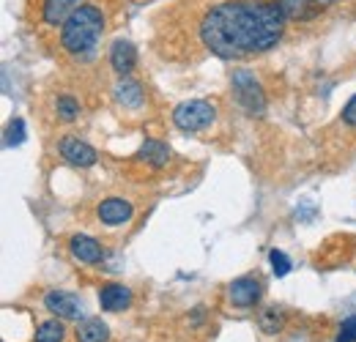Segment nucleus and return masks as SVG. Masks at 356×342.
I'll return each instance as SVG.
<instances>
[{"instance_id":"nucleus-1","label":"nucleus","mask_w":356,"mask_h":342,"mask_svg":"<svg viewBox=\"0 0 356 342\" xmlns=\"http://www.w3.org/2000/svg\"><path fill=\"white\" fill-rule=\"evenodd\" d=\"M288 14L274 0H225L200 22L203 44L225 60L266 52L282 39Z\"/></svg>"},{"instance_id":"nucleus-2","label":"nucleus","mask_w":356,"mask_h":342,"mask_svg":"<svg viewBox=\"0 0 356 342\" xmlns=\"http://www.w3.org/2000/svg\"><path fill=\"white\" fill-rule=\"evenodd\" d=\"M104 31V17L96 6H80L60 28V44L72 55L90 52Z\"/></svg>"},{"instance_id":"nucleus-3","label":"nucleus","mask_w":356,"mask_h":342,"mask_svg":"<svg viewBox=\"0 0 356 342\" xmlns=\"http://www.w3.org/2000/svg\"><path fill=\"white\" fill-rule=\"evenodd\" d=\"M217 118V110L211 101H203V99H192V101H184L173 110V124L181 131H200V129L211 127Z\"/></svg>"},{"instance_id":"nucleus-4","label":"nucleus","mask_w":356,"mask_h":342,"mask_svg":"<svg viewBox=\"0 0 356 342\" xmlns=\"http://www.w3.org/2000/svg\"><path fill=\"white\" fill-rule=\"evenodd\" d=\"M233 93H236V101L250 113V115H264L266 113V96L261 90V83L255 80V74H250L247 69H238L233 72Z\"/></svg>"},{"instance_id":"nucleus-5","label":"nucleus","mask_w":356,"mask_h":342,"mask_svg":"<svg viewBox=\"0 0 356 342\" xmlns=\"http://www.w3.org/2000/svg\"><path fill=\"white\" fill-rule=\"evenodd\" d=\"M230 301H233V307H238V309H252L261 296H264V285H261V279L258 277H238V279H233L230 282Z\"/></svg>"},{"instance_id":"nucleus-6","label":"nucleus","mask_w":356,"mask_h":342,"mask_svg":"<svg viewBox=\"0 0 356 342\" xmlns=\"http://www.w3.org/2000/svg\"><path fill=\"white\" fill-rule=\"evenodd\" d=\"M58 151H60V156L69 162V165H74V168H90V165H96V148L88 145V142H83L80 137H63L60 140V145H58Z\"/></svg>"},{"instance_id":"nucleus-7","label":"nucleus","mask_w":356,"mask_h":342,"mask_svg":"<svg viewBox=\"0 0 356 342\" xmlns=\"http://www.w3.org/2000/svg\"><path fill=\"white\" fill-rule=\"evenodd\" d=\"M44 307L52 315L66 318V320H80L83 318V307H80L77 296H72L66 291H49L44 296Z\"/></svg>"},{"instance_id":"nucleus-8","label":"nucleus","mask_w":356,"mask_h":342,"mask_svg":"<svg viewBox=\"0 0 356 342\" xmlns=\"http://www.w3.org/2000/svg\"><path fill=\"white\" fill-rule=\"evenodd\" d=\"M334 0H280L282 11L288 14V19H296V22H307L315 19L318 14H323Z\"/></svg>"},{"instance_id":"nucleus-9","label":"nucleus","mask_w":356,"mask_h":342,"mask_svg":"<svg viewBox=\"0 0 356 342\" xmlns=\"http://www.w3.org/2000/svg\"><path fill=\"white\" fill-rule=\"evenodd\" d=\"M99 304H102V309H107V312L129 309V304H132V291H129L127 285H118V282L104 285V288L99 291Z\"/></svg>"},{"instance_id":"nucleus-10","label":"nucleus","mask_w":356,"mask_h":342,"mask_svg":"<svg viewBox=\"0 0 356 342\" xmlns=\"http://www.w3.org/2000/svg\"><path fill=\"white\" fill-rule=\"evenodd\" d=\"M99 219L104 222V225H110V227H115V225H127L129 219H132V206L127 203V200H121V197H107L102 206H99Z\"/></svg>"},{"instance_id":"nucleus-11","label":"nucleus","mask_w":356,"mask_h":342,"mask_svg":"<svg viewBox=\"0 0 356 342\" xmlns=\"http://www.w3.org/2000/svg\"><path fill=\"white\" fill-rule=\"evenodd\" d=\"M137 63V49L132 42L127 39H118V42L110 47V66L118 72V74H129Z\"/></svg>"},{"instance_id":"nucleus-12","label":"nucleus","mask_w":356,"mask_h":342,"mask_svg":"<svg viewBox=\"0 0 356 342\" xmlns=\"http://www.w3.org/2000/svg\"><path fill=\"white\" fill-rule=\"evenodd\" d=\"M69 250H72V255L77 257L80 263H90V266L93 263H102V257H104L102 244L96 238H90V236H72Z\"/></svg>"},{"instance_id":"nucleus-13","label":"nucleus","mask_w":356,"mask_h":342,"mask_svg":"<svg viewBox=\"0 0 356 342\" xmlns=\"http://www.w3.org/2000/svg\"><path fill=\"white\" fill-rule=\"evenodd\" d=\"M77 8H80V0H44L42 14L47 25H58V22H66Z\"/></svg>"},{"instance_id":"nucleus-14","label":"nucleus","mask_w":356,"mask_h":342,"mask_svg":"<svg viewBox=\"0 0 356 342\" xmlns=\"http://www.w3.org/2000/svg\"><path fill=\"white\" fill-rule=\"evenodd\" d=\"M74 334H77V342H107L110 340V329H107V323L99 320V318L83 320V323L74 329Z\"/></svg>"},{"instance_id":"nucleus-15","label":"nucleus","mask_w":356,"mask_h":342,"mask_svg":"<svg viewBox=\"0 0 356 342\" xmlns=\"http://www.w3.org/2000/svg\"><path fill=\"white\" fill-rule=\"evenodd\" d=\"M140 159L154 165V168H165L170 162V148L165 142H159V140H145L143 148H140Z\"/></svg>"},{"instance_id":"nucleus-16","label":"nucleus","mask_w":356,"mask_h":342,"mask_svg":"<svg viewBox=\"0 0 356 342\" xmlns=\"http://www.w3.org/2000/svg\"><path fill=\"white\" fill-rule=\"evenodd\" d=\"M143 88H140V83H134V80H121L118 86H115V101L121 104V107H129V110H134V107H140L143 104Z\"/></svg>"},{"instance_id":"nucleus-17","label":"nucleus","mask_w":356,"mask_h":342,"mask_svg":"<svg viewBox=\"0 0 356 342\" xmlns=\"http://www.w3.org/2000/svg\"><path fill=\"white\" fill-rule=\"evenodd\" d=\"M258 326H261L266 334L282 332V326H285V312H282L277 304H268V307H264V309L258 312Z\"/></svg>"},{"instance_id":"nucleus-18","label":"nucleus","mask_w":356,"mask_h":342,"mask_svg":"<svg viewBox=\"0 0 356 342\" xmlns=\"http://www.w3.org/2000/svg\"><path fill=\"white\" fill-rule=\"evenodd\" d=\"M63 334H66V329L60 320H47L36 329L33 342H63Z\"/></svg>"},{"instance_id":"nucleus-19","label":"nucleus","mask_w":356,"mask_h":342,"mask_svg":"<svg viewBox=\"0 0 356 342\" xmlns=\"http://www.w3.org/2000/svg\"><path fill=\"white\" fill-rule=\"evenodd\" d=\"M55 107H58V115H60L63 121H74V118L80 115V104H77L74 96H58Z\"/></svg>"},{"instance_id":"nucleus-20","label":"nucleus","mask_w":356,"mask_h":342,"mask_svg":"<svg viewBox=\"0 0 356 342\" xmlns=\"http://www.w3.org/2000/svg\"><path fill=\"white\" fill-rule=\"evenodd\" d=\"M268 260H271V271H274V277H285V274H291V257L285 255L282 250H271V252H268Z\"/></svg>"},{"instance_id":"nucleus-21","label":"nucleus","mask_w":356,"mask_h":342,"mask_svg":"<svg viewBox=\"0 0 356 342\" xmlns=\"http://www.w3.org/2000/svg\"><path fill=\"white\" fill-rule=\"evenodd\" d=\"M25 140V121L22 118H14L8 124V131H6V145H19Z\"/></svg>"},{"instance_id":"nucleus-22","label":"nucleus","mask_w":356,"mask_h":342,"mask_svg":"<svg viewBox=\"0 0 356 342\" xmlns=\"http://www.w3.org/2000/svg\"><path fill=\"white\" fill-rule=\"evenodd\" d=\"M334 342H356V315H351V318L343 320V326H340V332H337Z\"/></svg>"},{"instance_id":"nucleus-23","label":"nucleus","mask_w":356,"mask_h":342,"mask_svg":"<svg viewBox=\"0 0 356 342\" xmlns=\"http://www.w3.org/2000/svg\"><path fill=\"white\" fill-rule=\"evenodd\" d=\"M343 121H346L348 127H356V96L343 107Z\"/></svg>"}]
</instances>
